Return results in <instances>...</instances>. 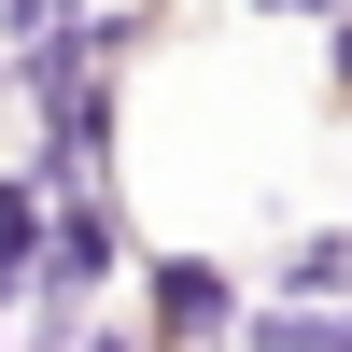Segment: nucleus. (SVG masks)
I'll list each match as a JSON object with an SVG mask.
<instances>
[{"instance_id": "1", "label": "nucleus", "mask_w": 352, "mask_h": 352, "mask_svg": "<svg viewBox=\"0 0 352 352\" xmlns=\"http://www.w3.org/2000/svg\"><path fill=\"white\" fill-rule=\"evenodd\" d=\"M240 310H254V282L226 268V254H141V296H127V324H141V352H226L240 338Z\"/></svg>"}, {"instance_id": "2", "label": "nucleus", "mask_w": 352, "mask_h": 352, "mask_svg": "<svg viewBox=\"0 0 352 352\" xmlns=\"http://www.w3.org/2000/svg\"><path fill=\"white\" fill-rule=\"evenodd\" d=\"M268 296L282 310H352V226H296L282 268H268Z\"/></svg>"}, {"instance_id": "3", "label": "nucleus", "mask_w": 352, "mask_h": 352, "mask_svg": "<svg viewBox=\"0 0 352 352\" xmlns=\"http://www.w3.org/2000/svg\"><path fill=\"white\" fill-rule=\"evenodd\" d=\"M99 0H0V43H43V28H85Z\"/></svg>"}]
</instances>
